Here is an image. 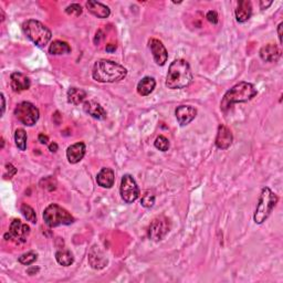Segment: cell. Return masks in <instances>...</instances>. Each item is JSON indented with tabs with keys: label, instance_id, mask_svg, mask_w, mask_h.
I'll use <instances>...</instances> for the list:
<instances>
[{
	"label": "cell",
	"instance_id": "obj_16",
	"mask_svg": "<svg viewBox=\"0 0 283 283\" xmlns=\"http://www.w3.org/2000/svg\"><path fill=\"white\" fill-rule=\"evenodd\" d=\"M31 85L30 79L21 72H13L10 76V86L13 92L20 93L22 91L29 90Z\"/></svg>",
	"mask_w": 283,
	"mask_h": 283
},
{
	"label": "cell",
	"instance_id": "obj_19",
	"mask_svg": "<svg viewBox=\"0 0 283 283\" xmlns=\"http://www.w3.org/2000/svg\"><path fill=\"white\" fill-rule=\"evenodd\" d=\"M85 7L91 15L99 18V19H105V18H109L111 15V9L106 6V4L99 1H94V0L86 1Z\"/></svg>",
	"mask_w": 283,
	"mask_h": 283
},
{
	"label": "cell",
	"instance_id": "obj_13",
	"mask_svg": "<svg viewBox=\"0 0 283 283\" xmlns=\"http://www.w3.org/2000/svg\"><path fill=\"white\" fill-rule=\"evenodd\" d=\"M234 142V136L230 129L224 124H220L218 127L215 144L219 150H228Z\"/></svg>",
	"mask_w": 283,
	"mask_h": 283
},
{
	"label": "cell",
	"instance_id": "obj_24",
	"mask_svg": "<svg viewBox=\"0 0 283 283\" xmlns=\"http://www.w3.org/2000/svg\"><path fill=\"white\" fill-rule=\"evenodd\" d=\"M71 52V47L66 41L54 40L49 47V53L53 55H61V54H69Z\"/></svg>",
	"mask_w": 283,
	"mask_h": 283
},
{
	"label": "cell",
	"instance_id": "obj_11",
	"mask_svg": "<svg viewBox=\"0 0 283 283\" xmlns=\"http://www.w3.org/2000/svg\"><path fill=\"white\" fill-rule=\"evenodd\" d=\"M148 47L151 49L153 58H154V61L157 66H165L167 60H168V52H167V49L165 48L163 42L159 39L153 38L148 41Z\"/></svg>",
	"mask_w": 283,
	"mask_h": 283
},
{
	"label": "cell",
	"instance_id": "obj_35",
	"mask_svg": "<svg viewBox=\"0 0 283 283\" xmlns=\"http://www.w3.org/2000/svg\"><path fill=\"white\" fill-rule=\"evenodd\" d=\"M38 140L41 144H48L49 142V137L47 135H44V134H39V137Z\"/></svg>",
	"mask_w": 283,
	"mask_h": 283
},
{
	"label": "cell",
	"instance_id": "obj_39",
	"mask_svg": "<svg viewBox=\"0 0 283 283\" xmlns=\"http://www.w3.org/2000/svg\"><path fill=\"white\" fill-rule=\"evenodd\" d=\"M58 148H59V147H58V144H57V143H54V142H53V143H51L50 145H49V151H50V152H52V153H55V152H57V151H58Z\"/></svg>",
	"mask_w": 283,
	"mask_h": 283
},
{
	"label": "cell",
	"instance_id": "obj_32",
	"mask_svg": "<svg viewBox=\"0 0 283 283\" xmlns=\"http://www.w3.org/2000/svg\"><path fill=\"white\" fill-rule=\"evenodd\" d=\"M66 12L68 13V15H70V16L79 17V16L82 15L83 9H82V7L79 3H72V4H70V6L67 7Z\"/></svg>",
	"mask_w": 283,
	"mask_h": 283
},
{
	"label": "cell",
	"instance_id": "obj_36",
	"mask_svg": "<svg viewBox=\"0 0 283 283\" xmlns=\"http://www.w3.org/2000/svg\"><path fill=\"white\" fill-rule=\"evenodd\" d=\"M105 50H106V52L112 53V52H114L115 50H117V45L113 44V43H109V44H106Z\"/></svg>",
	"mask_w": 283,
	"mask_h": 283
},
{
	"label": "cell",
	"instance_id": "obj_5",
	"mask_svg": "<svg viewBox=\"0 0 283 283\" xmlns=\"http://www.w3.org/2000/svg\"><path fill=\"white\" fill-rule=\"evenodd\" d=\"M278 198L277 195L272 192L269 187H263L260 193L259 201L256 207V211L253 215V220L257 225H261L266 221L269 216L271 215V212L275 209L277 206Z\"/></svg>",
	"mask_w": 283,
	"mask_h": 283
},
{
	"label": "cell",
	"instance_id": "obj_1",
	"mask_svg": "<svg viewBox=\"0 0 283 283\" xmlns=\"http://www.w3.org/2000/svg\"><path fill=\"white\" fill-rule=\"evenodd\" d=\"M127 70L122 64L112 60L100 59L92 69V77L100 83H115L126 78Z\"/></svg>",
	"mask_w": 283,
	"mask_h": 283
},
{
	"label": "cell",
	"instance_id": "obj_18",
	"mask_svg": "<svg viewBox=\"0 0 283 283\" xmlns=\"http://www.w3.org/2000/svg\"><path fill=\"white\" fill-rule=\"evenodd\" d=\"M83 111L86 114H89L90 117H92L95 120H105L108 114H106V111L104 110L103 106H102L100 103H97L95 101H84L83 103Z\"/></svg>",
	"mask_w": 283,
	"mask_h": 283
},
{
	"label": "cell",
	"instance_id": "obj_41",
	"mask_svg": "<svg viewBox=\"0 0 283 283\" xmlns=\"http://www.w3.org/2000/svg\"><path fill=\"white\" fill-rule=\"evenodd\" d=\"M1 102H2V104H1V115H3L4 110H6V101H4L3 93H1Z\"/></svg>",
	"mask_w": 283,
	"mask_h": 283
},
{
	"label": "cell",
	"instance_id": "obj_33",
	"mask_svg": "<svg viewBox=\"0 0 283 283\" xmlns=\"http://www.w3.org/2000/svg\"><path fill=\"white\" fill-rule=\"evenodd\" d=\"M6 170H7V174H4V177L11 179L13 176L17 174V168L12 164H7L6 165Z\"/></svg>",
	"mask_w": 283,
	"mask_h": 283
},
{
	"label": "cell",
	"instance_id": "obj_15",
	"mask_svg": "<svg viewBox=\"0 0 283 283\" xmlns=\"http://www.w3.org/2000/svg\"><path fill=\"white\" fill-rule=\"evenodd\" d=\"M86 153V146L83 142L72 144L67 150V159L70 164H78L83 160Z\"/></svg>",
	"mask_w": 283,
	"mask_h": 283
},
{
	"label": "cell",
	"instance_id": "obj_30",
	"mask_svg": "<svg viewBox=\"0 0 283 283\" xmlns=\"http://www.w3.org/2000/svg\"><path fill=\"white\" fill-rule=\"evenodd\" d=\"M154 145L157 150H160L162 152H167L169 150V141H168V138L165 137L164 135L157 136V138L154 142Z\"/></svg>",
	"mask_w": 283,
	"mask_h": 283
},
{
	"label": "cell",
	"instance_id": "obj_4",
	"mask_svg": "<svg viewBox=\"0 0 283 283\" xmlns=\"http://www.w3.org/2000/svg\"><path fill=\"white\" fill-rule=\"evenodd\" d=\"M27 38L32 41L37 47L43 48L52 39V32L42 22L35 19L26 20L21 26Z\"/></svg>",
	"mask_w": 283,
	"mask_h": 283
},
{
	"label": "cell",
	"instance_id": "obj_31",
	"mask_svg": "<svg viewBox=\"0 0 283 283\" xmlns=\"http://www.w3.org/2000/svg\"><path fill=\"white\" fill-rule=\"evenodd\" d=\"M40 185H41V187L45 188L47 190H49V192H52V190L57 188V183H55L54 178L51 177V176H49V177H45L41 180Z\"/></svg>",
	"mask_w": 283,
	"mask_h": 283
},
{
	"label": "cell",
	"instance_id": "obj_22",
	"mask_svg": "<svg viewBox=\"0 0 283 283\" xmlns=\"http://www.w3.org/2000/svg\"><path fill=\"white\" fill-rule=\"evenodd\" d=\"M156 86V81L154 78L152 77H144L142 80L138 82L137 84V93L142 96L150 95L153 91H154Z\"/></svg>",
	"mask_w": 283,
	"mask_h": 283
},
{
	"label": "cell",
	"instance_id": "obj_42",
	"mask_svg": "<svg viewBox=\"0 0 283 283\" xmlns=\"http://www.w3.org/2000/svg\"><path fill=\"white\" fill-rule=\"evenodd\" d=\"M0 12H1V21H3L4 20V13H3L2 9H0Z\"/></svg>",
	"mask_w": 283,
	"mask_h": 283
},
{
	"label": "cell",
	"instance_id": "obj_7",
	"mask_svg": "<svg viewBox=\"0 0 283 283\" xmlns=\"http://www.w3.org/2000/svg\"><path fill=\"white\" fill-rule=\"evenodd\" d=\"M15 117L26 126H34L40 118L39 109L30 102H21L15 109Z\"/></svg>",
	"mask_w": 283,
	"mask_h": 283
},
{
	"label": "cell",
	"instance_id": "obj_12",
	"mask_svg": "<svg viewBox=\"0 0 283 283\" xmlns=\"http://www.w3.org/2000/svg\"><path fill=\"white\" fill-rule=\"evenodd\" d=\"M90 266L95 269V270H101L104 269L109 263V259L106 254L102 251L99 245H93L89 251V257H87Z\"/></svg>",
	"mask_w": 283,
	"mask_h": 283
},
{
	"label": "cell",
	"instance_id": "obj_37",
	"mask_svg": "<svg viewBox=\"0 0 283 283\" xmlns=\"http://www.w3.org/2000/svg\"><path fill=\"white\" fill-rule=\"evenodd\" d=\"M27 272H28V275L34 276V275H36L37 272H39V268L38 267H31V268L28 269Z\"/></svg>",
	"mask_w": 283,
	"mask_h": 283
},
{
	"label": "cell",
	"instance_id": "obj_21",
	"mask_svg": "<svg viewBox=\"0 0 283 283\" xmlns=\"http://www.w3.org/2000/svg\"><path fill=\"white\" fill-rule=\"evenodd\" d=\"M236 20L243 24V22L248 21L252 16V3L249 0H243V1L238 2V6L235 11Z\"/></svg>",
	"mask_w": 283,
	"mask_h": 283
},
{
	"label": "cell",
	"instance_id": "obj_28",
	"mask_svg": "<svg viewBox=\"0 0 283 283\" xmlns=\"http://www.w3.org/2000/svg\"><path fill=\"white\" fill-rule=\"evenodd\" d=\"M37 259H38V254L34 251H29L21 254L19 259H18V261L21 264H24V266H31V264H34L37 261Z\"/></svg>",
	"mask_w": 283,
	"mask_h": 283
},
{
	"label": "cell",
	"instance_id": "obj_14",
	"mask_svg": "<svg viewBox=\"0 0 283 283\" xmlns=\"http://www.w3.org/2000/svg\"><path fill=\"white\" fill-rule=\"evenodd\" d=\"M176 119H177L180 126L188 125L193 122L197 115V110L192 105H180L175 111Z\"/></svg>",
	"mask_w": 283,
	"mask_h": 283
},
{
	"label": "cell",
	"instance_id": "obj_10",
	"mask_svg": "<svg viewBox=\"0 0 283 283\" xmlns=\"http://www.w3.org/2000/svg\"><path fill=\"white\" fill-rule=\"evenodd\" d=\"M30 234V227L24 224L20 219H13L9 227V233L4 235L6 240L15 241L17 243H24Z\"/></svg>",
	"mask_w": 283,
	"mask_h": 283
},
{
	"label": "cell",
	"instance_id": "obj_25",
	"mask_svg": "<svg viewBox=\"0 0 283 283\" xmlns=\"http://www.w3.org/2000/svg\"><path fill=\"white\" fill-rule=\"evenodd\" d=\"M55 260L59 264H61L63 267H69L74 262L73 254L71 253L70 250L62 249L55 252Z\"/></svg>",
	"mask_w": 283,
	"mask_h": 283
},
{
	"label": "cell",
	"instance_id": "obj_26",
	"mask_svg": "<svg viewBox=\"0 0 283 283\" xmlns=\"http://www.w3.org/2000/svg\"><path fill=\"white\" fill-rule=\"evenodd\" d=\"M27 133L24 128H18L15 132V142L17 147L19 148L20 151H26L27 150Z\"/></svg>",
	"mask_w": 283,
	"mask_h": 283
},
{
	"label": "cell",
	"instance_id": "obj_38",
	"mask_svg": "<svg viewBox=\"0 0 283 283\" xmlns=\"http://www.w3.org/2000/svg\"><path fill=\"white\" fill-rule=\"evenodd\" d=\"M272 4V1H260V9H262V10H264V9H267L269 8Z\"/></svg>",
	"mask_w": 283,
	"mask_h": 283
},
{
	"label": "cell",
	"instance_id": "obj_27",
	"mask_svg": "<svg viewBox=\"0 0 283 283\" xmlns=\"http://www.w3.org/2000/svg\"><path fill=\"white\" fill-rule=\"evenodd\" d=\"M20 211L28 221H30L31 224H37V215L36 211L34 210V208L30 207L29 205H27V203H22Z\"/></svg>",
	"mask_w": 283,
	"mask_h": 283
},
{
	"label": "cell",
	"instance_id": "obj_29",
	"mask_svg": "<svg viewBox=\"0 0 283 283\" xmlns=\"http://www.w3.org/2000/svg\"><path fill=\"white\" fill-rule=\"evenodd\" d=\"M155 203V195L153 194L150 190L145 192V194L143 195V197L141 199V205L144 208H152Z\"/></svg>",
	"mask_w": 283,
	"mask_h": 283
},
{
	"label": "cell",
	"instance_id": "obj_8",
	"mask_svg": "<svg viewBox=\"0 0 283 283\" xmlns=\"http://www.w3.org/2000/svg\"><path fill=\"white\" fill-rule=\"evenodd\" d=\"M120 194L121 198L126 203H133L137 201L140 197L141 192L138 188V185L136 180L134 179L132 175L125 174L123 175L122 179H121V186H120Z\"/></svg>",
	"mask_w": 283,
	"mask_h": 283
},
{
	"label": "cell",
	"instance_id": "obj_17",
	"mask_svg": "<svg viewBox=\"0 0 283 283\" xmlns=\"http://www.w3.org/2000/svg\"><path fill=\"white\" fill-rule=\"evenodd\" d=\"M281 49L276 43H268L260 49L259 55L264 62H277L281 58Z\"/></svg>",
	"mask_w": 283,
	"mask_h": 283
},
{
	"label": "cell",
	"instance_id": "obj_34",
	"mask_svg": "<svg viewBox=\"0 0 283 283\" xmlns=\"http://www.w3.org/2000/svg\"><path fill=\"white\" fill-rule=\"evenodd\" d=\"M206 18H207V20L210 22V24H212V25L218 24V15H217L216 11H213V10L208 11L207 15H206Z\"/></svg>",
	"mask_w": 283,
	"mask_h": 283
},
{
	"label": "cell",
	"instance_id": "obj_2",
	"mask_svg": "<svg viewBox=\"0 0 283 283\" xmlns=\"http://www.w3.org/2000/svg\"><path fill=\"white\" fill-rule=\"evenodd\" d=\"M193 79L189 63L184 59H176L168 68L165 84L170 90H180L192 84Z\"/></svg>",
	"mask_w": 283,
	"mask_h": 283
},
{
	"label": "cell",
	"instance_id": "obj_6",
	"mask_svg": "<svg viewBox=\"0 0 283 283\" xmlns=\"http://www.w3.org/2000/svg\"><path fill=\"white\" fill-rule=\"evenodd\" d=\"M43 220L50 228L69 226L74 222V217L58 203H51L43 211Z\"/></svg>",
	"mask_w": 283,
	"mask_h": 283
},
{
	"label": "cell",
	"instance_id": "obj_40",
	"mask_svg": "<svg viewBox=\"0 0 283 283\" xmlns=\"http://www.w3.org/2000/svg\"><path fill=\"white\" fill-rule=\"evenodd\" d=\"M282 27L283 24L281 22V24H279V26H278V36H279V41L281 44H282Z\"/></svg>",
	"mask_w": 283,
	"mask_h": 283
},
{
	"label": "cell",
	"instance_id": "obj_20",
	"mask_svg": "<svg viewBox=\"0 0 283 283\" xmlns=\"http://www.w3.org/2000/svg\"><path fill=\"white\" fill-rule=\"evenodd\" d=\"M115 182V174L112 168L103 167L96 175V183L102 188H112Z\"/></svg>",
	"mask_w": 283,
	"mask_h": 283
},
{
	"label": "cell",
	"instance_id": "obj_9",
	"mask_svg": "<svg viewBox=\"0 0 283 283\" xmlns=\"http://www.w3.org/2000/svg\"><path fill=\"white\" fill-rule=\"evenodd\" d=\"M170 231V221L165 216L156 217L151 222L148 228V238L153 241H161L168 235Z\"/></svg>",
	"mask_w": 283,
	"mask_h": 283
},
{
	"label": "cell",
	"instance_id": "obj_23",
	"mask_svg": "<svg viewBox=\"0 0 283 283\" xmlns=\"http://www.w3.org/2000/svg\"><path fill=\"white\" fill-rule=\"evenodd\" d=\"M68 102L73 105H80L81 103H84V100L86 97V92L79 87H70L68 91Z\"/></svg>",
	"mask_w": 283,
	"mask_h": 283
},
{
	"label": "cell",
	"instance_id": "obj_3",
	"mask_svg": "<svg viewBox=\"0 0 283 283\" xmlns=\"http://www.w3.org/2000/svg\"><path fill=\"white\" fill-rule=\"evenodd\" d=\"M258 94V91L253 84L248 82H239L226 92L220 103V109L226 112L235 103H245L251 101Z\"/></svg>",
	"mask_w": 283,
	"mask_h": 283
}]
</instances>
